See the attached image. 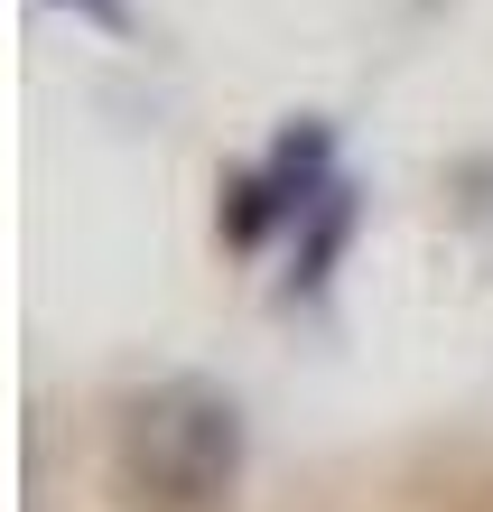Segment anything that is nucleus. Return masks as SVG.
Masks as SVG:
<instances>
[{
  "label": "nucleus",
  "mask_w": 493,
  "mask_h": 512,
  "mask_svg": "<svg viewBox=\"0 0 493 512\" xmlns=\"http://www.w3.org/2000/svg\"><path fill=\"white\" fill-rule=\"evenodd\" d=\"M56 10H75V19L112 28V38H131V0H56Z\"/></svg>",
  "instance_id": "nucleus-3"
},
{
  "label": "nucleus",
  "mask_w": 493,
  "mask_h": 512,
  "mask_svg": "<svg viewBox=\"0 0 493 512\" xmlns=\"http://www.w3.org/2000/svg\"><path fill=\"white\" fill-rule=\"evenodd\" d=\"M345 233H354V187L335 177V187L307 205V243H298V289H326V270L335 252H345Z\"/></svg>",
  "instance_id": "nucleus-2"
},
{
  "label": "nucleus",
  "mask_w": 493,
  "mask_h": 512,
  "mask_svg": "<svg viewBox=\"0 0 493 512\" xmlns=\"http://www.w3.org/2000/svg\"><path fill=\"white\" fill-rule=\"evenodd\" d=\"M121 447L159 503H214L242 475V410L214 382H159L149 401H131Z\"/></svg>",
  "instance_id": "nucleus-1"
}]
</instances>
